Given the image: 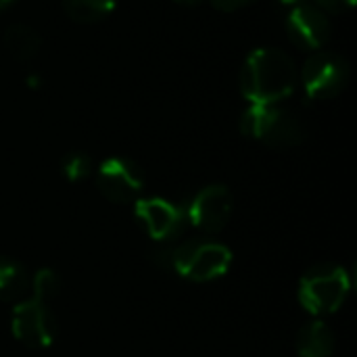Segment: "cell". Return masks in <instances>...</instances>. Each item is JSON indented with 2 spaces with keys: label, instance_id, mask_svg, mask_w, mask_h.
I'll use <instances>...</instances> for the list:
<instances>
[{
  "label": "cell",
  "instance_id": "cell-8",
  "mask_svg": "<svg viewBox=\"0 0 357 357\" xmlns=\"http://www.w3.org/2000/svg\"><path fill=\"white\" fill-rule=\"evenodd\" d=\"M96 186L111 203H132L138 201L144 178L134 161L126 157H111L100 163L96 172Z\"/></svg>",
  "mask_w": 357,
  "mask_h": 357
},
{
  "label": "cell",
  "instance_id": "cell-14",
  "mask_svg": "<svg viewBox=\"0 0 357 357\" xmlns=\"http://www.w3.org/2000/svg\"><path fill=\"white\" fill-rule=\"evenodd\" d=\"M61 2L65 13L77 23H96L115 8V0H61Z\"/></svg>",
  "mask_w": 357,
  "mask_h": 357
},
{
  "label": "cell",
  "instance_id": "cell-9",
  "mask_svg": "<svg viewBox=\"0 0 357 357\" xmlns=\"http://www.w3.org/2000/svg\"><path fill=\"white\" fill-rule=\"evenodd\" d=\"M333 25L328 15L316 4H299L287 17V33L301 50H318L331 38Z\"/></svg>",
  "mask_w": 357,
  "mask_h": 357
},
{
  "label": "cell",
  "instance_id": "cell-1",
  "mask_svg": "<svg viewBox=\"0 0 357 357\" xmlns=\"http://www.w3.org/2000/svg\"><path fill=\"white\" fill-rule=\"evenodd\" d=\"M297 77L295 61L284 50L259 48L243 65L241 88L253 105H276L293 94Z\"/></svg>",
  "mask_w": 357,
  "mask_h": 357
},
{
  "label": "cell",
  "instance_id": "cell-2",
  "mask_svg": "<svg viewBox=\"0 0 357 357\" xmlns=\"http://www.w3.org/2000/svg\"><path fill=\"white\" fill-rule=\"evenodd\" d=\"M155 261L163 270H172L192 282H209L230 270L232 253L220 243L197 238L157 251Z\"/></svg>",
  "mask_w": 357,
  "mask_h": 357
},
{
  "label": "cell",
  "instance_id": "cell-20",
  "mask_svg": "<svg viewBox=\"0 0 357 357\" xmlns=\"http://www.w3.org/2000/svg\"><path fill=\"white\" fill-rule=\"evenodd\" d=\"M15 0H0V8H6L8 4H13Z\"/></svg>",
  "mask_w": 357,
  "mask_h": 357
},
{
  "label": "cell",
  "instance_id": "cell-11",
  "mask_svg": "<svg viewBox=\"0 0 357 357\" xmlns=\"http://www.w3.org/2000/svg\"><path fill=\"white\" fill-rule=\"evenodd\" d=\"M335 351V335L322 320H312L297 335V354L301 357H331Z\"/></svg>",
  "mask_w": 357,
  "mask_h": 357
},
{
  "label": "cell",
  "instance_id": "cell-21",
  "mask_svg": "<svg viewBox=\"0 0 357 357\" xmlns=\"http://www.w3.org/2000/svg\"><path fill=\"white\" fill-rule=\"evenodd\" d=\"M280 2H284V4H297V2H301V0H280Z\"/></svg>",
  "mask_w": 357,
  "mask_h": 357
},
{
  "label": "cell",
  "instance_id": "cell-10",
  "mask_svg": "<svg viewBox=\"0 0 357 357\" xmlns=\"http://www.w3.org/2000/svg\"><path fill=\"white\" fill-rule=\"evenodd\" d=\"M136 218L155 241H174L182 234L186 218L182 207L165 199H138L134 207Z\"/></svg>",
  "mask_w": 357,
  "mask_h": 357
},
{
  "label": "cell",
  "instance_id": "cell-12",
  "mask_svg": "<svg viewBox=\"0 0 357 357\" xmlns=\"http://www.w3.org/2000/svg\"><path fill=\"white\" fill-rule=\"evenodd\" d=\"M29 291L25 268L13 257H0V301H21Z\"/></svg>",
  "mask_w": 357,
  "mask_h": 357
},
{
  "label": "cell",
  "instance_id": "cell-6",
  "mask_svg": "<svg viewBox=\"0 0 357 357\" xmlns=\"http://www.w3.org/2000/svg\"><path fill=\"white\" fill-rule=\"evenodd\" d=\"M10 326L17 341L31 349H44L56 337V320L48 310V303L38 297H29L15 305Z\"/></svg>",
  "mask_w": 357,
  "mask_h": 357
},
{
  "label": "cell",
  "instance_id": "cell-18",
  "mask_svg": "<svg viewBox=\"0 0 357 357\" xmlns=\"http://www.w3.org/2000/svg\"><path fill=\"white\" fill-rule=\"evenodd\" d=\"M213 8L218 10H224V13H232V10H238V8H245L249 4H253L255 0H209Z\"/></svg>",
  "mask_w": 357,
  "mask_h": 357
},
{
  "label": "cell",
  "instance_id": "cell-4",
  "mask_svg": "<svg viewBox=\"0 0 357 357\" xmlns=\"http://www.w3.org/2000/svg\"><path fill=\"white\" fill-rule=\"evenodd\" d=\"M243 132L274 149H291L305 140L299 117L278 105H251L241 121Z\"/></svg>",
  "mask_w": 357,
  "mask_h": 357
},
{
  "label": "cell",
  "instance_id": "cell-17",
  "mask_svg": "<svg viewBox=\"0 0 357 357\" xmlns=\"http://www.w3.org/2000/svg\"><path fill=\"white\" fill-rule=\"evenodd\" d=\"M314 2H316V6L322 8L324 13H335V15H339V13L349 10V8L354 6L356 0H314Z\"/></svg>",
  "mask_w": 357,
  "mask_h": 357
},
{
  "label": "cell",
  "instance_id": "cell-3",
  "mask_svg": "<svg viewBox=\"0 0 357 357\" xmlns=\"http://www.w3.org/2000/svg\"><path fill=\"white\" fill-rule=\"evenodd\" d=\"M351 291V276L343 266L320 264L299 282V303L314 316L335 314Z\"/></svg>",
  "mask_w": 357,
  "mask_h": 357
},
{
  "label": "cell",
  "instance_id": "cell-15",
  "mask_svg": "<svg viewBox=\"0 0 357 357\" xmlns=\"http://www.w3.org/2000/svg\"><path fill=\"white\" fill-rule=\"evenodd\" d=\"M59 289H61V282H59V276L44 268L40 272H36L33 280H31V297H38L42 301H50L59 295Z\"/></svg>",
  "mask_w": 357,
  "mask_h": 357
},
{
  "label": "cell",
  "instance_id": "cell-13",
  "mask_svg": "<svg viewBox=\"0 0 357 357\" xmlns=\"http://www.w3.org/2000/svg\"><path fill=\"white\" fill-rule=\"evenodd\" d=\"M40 44H42V40L36 33V29L29 25H23V23L10 25L4 33V46H6L8 54L17 61L33 59L40 50Z\"/></svg>",
  "mask_w": 357,
  "mask_h": 357
},
{
  "label": "cell",
  "instance_id": "cell-19",
  "mask_svg": "<svg viewBox=\"0 0 357 357\" xmlns=\"http://www.w3.org/2000/svg\"><path fill=\"white\" fill-rule=\"evenodd\" d=\"M174 2H178V4H182V6H197V4H201L203 0H174Z\"/></svg>",
  "mask_w": 357,
  "mask_h": 357
},
{
  "label": "cell",
  "instance_id": "cell-16",
  "mask_svg": "<svg viewBox=\"0 0 357 357\" xmlns=\"http://www.w3.org/2000/svg\"><path fill=\"white\" fill-rule=\"evenodd\" d=\"M61 169H63V174H65V178L69 182H79V180H84V178L90 176V172H92V159L86 153H77L75 151V153L65 155V159L61 163Z\"/></svg>",
  "mask_w": 357,
  "mask_h": 357
},
{
  "label": "cell",
  "instance_id": "cell-7",
  "mask_svg": "<svg viewBox=\"0 0 357 357\" xmlns=\"http://www.w3.org/2000/svg\"><path fill=\"white\" fill-rule=\"evenodd\" d=\"M182 211L186 224H192L203 232H220L232 215V195L226 186L213 184L201 188Z\"/></svg>",
  "mask_w": 357,
  "mask_h": 357
},
{
  "label": "cell",
  "instance_id": "cell-5",
  "mask_svg": "<svg viewBox=\"0 0 357 357\" xmlns=\"http://www.w3.org/2000/svg\"><path fill=\"white\" fill-rule=\"evenodd\" d=\"M349 75V63L341 54L314 52L301 69V84L312 100H328L345 90Z\"/></svg>",
  "mask_w": 357,
  "mask_h": 357
}]
</instances>
